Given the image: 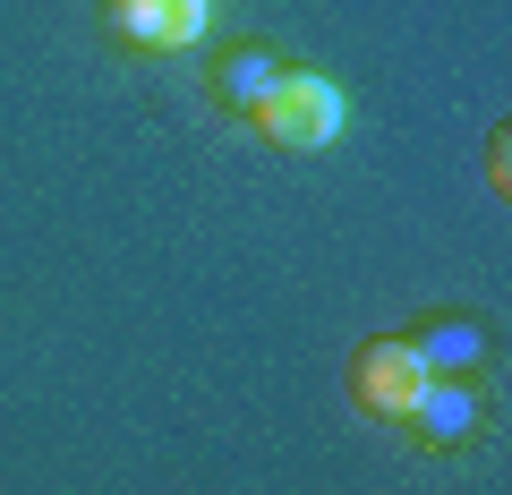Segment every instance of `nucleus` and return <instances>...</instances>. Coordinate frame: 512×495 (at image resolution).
Listing matches in <instances>:
<instances>
[{
  "mask_svg": "<svg viewBox=\"0 0 512 495\" xmlns=\"http://www.w3.org/2000/svg\"><path fill=\"white\" fill-rule=\"evenodd\" d=\"M103 35L120 52H163V0H103Z\"/></svg>",
  "mask_w": 512,
  "mask_h": 495,
  "instance_id": "obj_6",
  "label": "nucleus"
},
{
  "mask_svg": "<svg viewBox=\"0 0 512 495\" xmlns=\"http://www.w3.org/2000/svg\"><path fill=\"white\" fill-rule=\"evenodd\" d=\"M205 35H214V0H163V52H188Z\"/></svg>",
  "mask_w": 512,
  "mask_h": 495,
  "instance_id": "obj_7",
  "label": "nucleus"
},
{
  "mask_svg": "<svg viewBox=\"0 0 512 495\" xmlns=\"http://www.w3.org/2000/svg\"><path fill=\"white\" fill-rule=\"evenodd\" d=\"M478 419H487V402H478V385L470 376H427V393L410 402V436L427 444V453H453V444H470L478 436Z\"/></svg>",
  "mask_w": 512,
  "mask_h": 495,
  "instance_id": "obj_3",
  "label": "nucleus"
},
{
  "mask_svg": "<svg viewBox=\"0 0 512 495\" xmlns=\"http://www.w3.org/2000/svg\"><path fill=\"white\" fill-rule=\"evenodd\" d=\"M410 350L427 359V376H487V359H495V342H487L478 316H427V325L410 333Z\"/></svg>",
  "mask_w": 512,
  "mask_h": 495,
  "instance_id": "obj_4",
  "label": "nucleus"
},
{
  "mask_svg": "<svg viewBox=\"0 0 512 495\" xmlns=\"http://www.w3.org/2000/svg\"><path fill=\"white\" fill-rule=\"evenodd\" d=\"M248 120H256V137L282 146V154H325L333 137L350 129V103H342V86H333L325 69H282Z\"/></svg>",
  "mask_w": 512,
  "mask_h": 495,
  "instance_id": "obj_1",
  "label": "nucleus"
},
{
  "mask_svg": "<svg viewBox=\"0 0 512 495\" xmlns=\"http://www.w3.org/2000/svg\"><path fill=\"white\" fill-rule=\"evenodd\" d=\"M282 69H291V60H282V52H265V43H239V52L222 60V69H214V103L248 120V111L265 103V86H274Z\"/></svg>",
  "mask_w": 512,
  "mask_h": 495,
  "instance_id": "obj_5",
  "label": "nucleus"
},
{
  "mask_svg": "<svg viewBox=\"0 0 512 495\" xmlns=\"http://www.w3.org/2000/svg\"><path fill=\"white\" fill-rule=\"evenodd\" d=\"M350 393H359V410H376V419H410V402L427 393V359L410 350V333L367 342L359 359H350Z\"/></svg>",
  "mask_w": 512,
  "mask_h": 495,
  "instance_id": "obj_2",
  "label": "nucleus"
}]
</instances>
